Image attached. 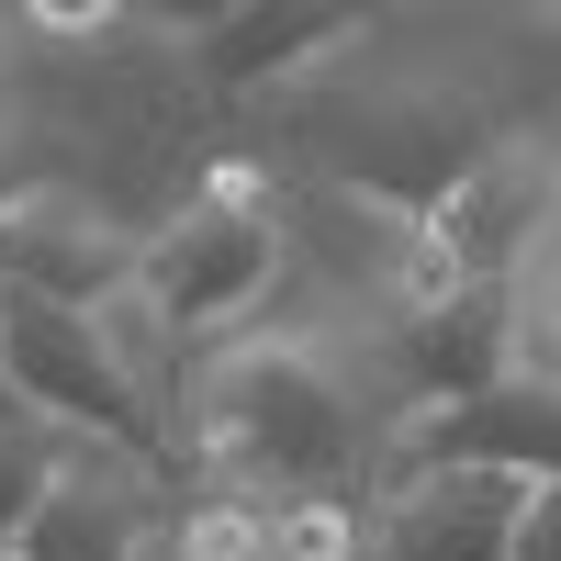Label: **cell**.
<instances>
[{"label": "cell", "mask_w": 561, "mask_h": 561, "mask_svg": "<svg viewBox=\"0 0 561 561\" xmlns=\"http://www.w3.org/2000/svg\"><path fill=\"white\" fill-rule=\"evenodd\" d=\"M550 0H382V12H337L280 79L237 90L225 147L248 169L348 180L415 214L472 147L550 124Z\"/></svg>", "instance_id": "6da1fadb"}, {"label": "cell", "mask_w": 561, "mask_h": 561, "mask_svg": "<svg viewBox=\"0 0 561 561\" xmlns=\"http://www.w3.org/2000/svg\"><path fill=\"white\" fill-rule=\"evenodd\" d=\"M0 124L23 135L45 192H79L147 237L225 147V102L203 79V12L0 0Z\"/></svg>", "instance_id": "7a4b0ae2"}, {"label": "cell", "mask_w": 561, "mask_h": 561, "mask_svg": "<svg viewBox=\"0 0 561 561\" xmlns=\"http://www.w3.org/2000/svg\"><path fill=\"white\" fill-rule=\"evenodd\" d=\"M438 393L415 382L404 337H304V325H237L192 348L180 382L169 483L237 505H370Z\"/></svg>", "instance_id": "3957f363"}, {"label": "cell", "mask_w": 561, "mask_h": 561, "mask_svg": "<svg viewBox=\"0 0 561 561\" xmlns=\"http://www.w3.org/2000/svg\"><path fill=\"white\" fill-rule=\"evenodd\" d=\"M135 293H147L192 348L237 337V325L270 304V203H259V169L237 147H214V169L147 225V248H135Z\"/></svg>", "instance_id": "277c9868"}, {"label": "cell", "mask_w": 561, "mask_h": 561, "mask_svg": "<svg viewBox=\"0 0 561 561\" xmlns=\"http://www.w3.org/2000/svg\"><path fill=\"white\" fill-rule=\"evenodd\" d=\"M550 214H561V135L550 124H517V135H494V147H472L415 203V225H427V248H438V270L460 293H494L539 237H561Z\"/></svg>", "instance_id": "5b68a950"}, {"label": "cell", "mask_w": 561, "mask_h": 561, "mask_svg": "<svg viewBox=\"0 0 561 561\" xmlns=\"http://www.w3.org/2000/svg\"><path fill=\"white\" fill-rule=\"evenodd\" d=\"M169 460H147L113 427H68V460L45 472L34 517L12 528V561H135L169 517Z\"/></svg>", "instance_id": "8992f818"}, {"label": "cell", "mask_w": 561, "mask_h": 561, "mask_svg": "<svg viewBox=\"0 0 561 561\" xmlns=\"http://www.w3.org/2000/svg\"><path fill=\"white\" fill-rule=\"evenodd\" d=\"M539 472H494V460H404V472L359 505V561H505Z\"/></svg>", "instance_id": "52a82bcc"}, {"label": "cell", "mask_w": 561, "mask_h": 561, "mask_svg": "<svg viewBox=\"0 0 561 561\" xmlns=\"http://www.w3.org/2000/svg\"><path fill=\"white\" fill-rule=\"evenodd\" d=\"M79 325H90V359H102L113 427L147 449V460H169V438H180V382H192V337H180V325H169L147 293H135V280L90 293Z\"/></svg>", "instance_id": "ba28073f"}, {"label": "cell", "mask_w": 561, "mask_h": 561, "mask_svg": "<svg viewBox=\"0 0 561 561\" xmlns=\"http://www.w3.org/2000/svg\"><path fill=\"white\" fill-rule=\"evenodd\" d=\"M135 225H113L102 203H79V192H23L12 214H0V280H34V293H57V304H90V293H113V280H135Z\"/></svg>", "instance_id": "9c48e42d"}, {"label": "cell", "mask_w": 561, "mask_h": 561, "mask_svg": "<svg viewBox=\"0 0 561 561\" xmlns=\"http://www.w3.org/2000/svg\"><path fill=\"white\" fill-rule=\"evenodd\" d=\"M0 382H12L34 415H68V427H113V393H102V359H90L79 304L34 293V280H0ZM113 438H124V427H113Z\"/></svg>", "instance_id": "30bf717a"}, {"label": "cell", "mask_w": 561, "mask_h": 561, "mask_svg": "<svg viewBox=\"0 0 561 561\" xmlns=\"http://www.w3.org/2000/svg\"><path fill=\"white\" fill-rule=\"evenodd\" d=\"M494 393L561 404V237H539L494 280Z\"/></svg>", "instance_id": "8fae6325"}, {"label": "cell", "mask_w": 561, "mask_h": 561, "mask_svg": "<svg viewBox=\"0 0 561 561\" xmlns=\"http://www.w3.org/2000/svg\"><path fill=\"white\" fill-rule=\"evenodd\" d=\"M550 449H561V404H539V393H460V404H438L427 427H415L404 460H494V472H550Z\"/></svg>", "instance_id": "7c38bea8"}, {"label": "cell", "mask_w": 561, "mask_h": 561, "mask_svg": "<svg viewBox=\"0 0 561 561\" xmlns=\"http://www.w3.org/2000/svg\"><path fill=\"white\" fill-rule=\"evenodd\" d=\"M68 460V415H23V427H0V550H12V528L34 517L45 472Z\"/></svg>", "instance_id": "4fadbf2b"}, {"label": "cell", "mask_w": 561, "mask_h": 561, "mask_svg": "<svg viewBox=\"0 0 561 561\" xmlns=\"http://www.w3.org/2000/svg\"><path fill=\"white\" fill-rule=\"evenodd\" d=\"M23 415H34V404H23V393H12V382H0V427H23Z\"/></svg>", "instance_id": "5bb4252c"}, {"label": "cell", "mask_w": 561, "mask_h": 561, "mask_svg": "<svg viewBox=\"0 0 561 561\" xmlns=\"http://www.w3.org/2000/svg\"><path fill=\"white\" fill-rule=\"evenodd\" d=\"M0 561H12V550H0Z\"/></svg>", "instance_id": "9a60e30c"}]
</instances>
